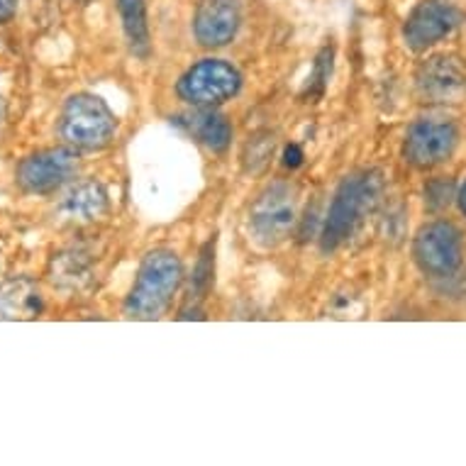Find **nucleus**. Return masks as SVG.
I'll list each match as a JSON object with an SVG mask.
<instances>
[{"instance_id":"nucleus-19","label":"nucleus","mask_w":466,"mask_h":466,"mask_svg":"<svg viewBox=\"0 0 466 466\" xmlns=\"http://www.w3.org/2000/svg\"><path fill=\"white\" fill-rule=\"evenodd\" d=\"M451 200H457V191H454V184H451V181H442V178L430 181L428 188H425V206H428L432 213L444 210Z\"/></svg>"},{"instance_id":"nucleus-22","label":"nucleus","mask_w":466,"mask_h":466,"mask_svg":"<svg viewBox=\"0 0 466 466\" xmlns=\"http://www.w3.org/2000/svg\"><path fill=\"white\" fill-rule=\"evenodd\" d=\"M457 206H459V213L464 215L466 218V181L461 186H459V191H457Z\"/></svg>"},{"instance_id":"nucleus-17","label":"nucleus","mask_w":466,"mask_h":466,"mask_svg":"<svg viewBox=\"0 0 466 466\" xmlns=\"http://www.w3.org/2000/svg\"><path fill=\"white\" fill-rule=\"evenodd\" d=\"M274 135L271 132H257L254 137H249L245 147V164L247 171H261V168L267 167L268 159H271V154H274Z\"/></svg>"},{"instance_id":"nucleus-2","label":"nucleus","mask_w":466,"mask_h":466,"mask_svg":"<svg viewBox=\"0 0 466 466\" xmlns=\"http://www.w3.org/2000/svg\"><path fill=\"white\" fill-rule=\"evenodd\" d=\"M184 267L177 252L152 249L137 268V279L125 300V313L135 320H157L164 315L174 293L181 286Z\"/></svg>"},{"instance_id":"nucleus-3","label":"nucleus","mask_w":466,"mask_h":466,"mask_svg":"<svg viewBox=\"0 0 466 466\" xmlns=\"http://www.w3.org/2000/svg\"><path fill=\"white\" fill-rule=\"evenodd\" d=\"M115 130H117V120L113 110L98 96L76 93L64 103L59 135L71 149H86V152L103 149L110 145Z\"/></svg>"},{"instance_id":"nucleus-10","label":"nucleus","mask_w":466,"mask_h":466,"mask_svg":"<svg viewBox=\"0 0 466 466\" xmlns=\"http://www.w3.org/2000/svg\"><path fill=\"white\" fill-rule=\"evenodd\" d=\"M420 98L428 103H459L466 96V66L454 54H435L420 64L415 74Z\"/></svg>"},{"instance_id":"nucleus-7","label":"nucleus","mask_w":466,"mask_h":466,"mask_svg":"<svg viewBox=\"0 0 466 466\" xmlns=\"http://www.w3.org/2000/svg\"><path fill=\"white\" fill-rule=\"evenodd\" d=\"M242 88V76L232 64L222 59H203L186 71L177 86L178 98L193 107L220 106Z\"/></svg>"},{"instance_id":"nucleus-1","label":"nucleus","mask_w":466,"mask_h":466,"mask_svg":"<svg viewBox=\"0 0 466 466\" xmlns=\"http://www.w3.org/2000/svg\"><path fill=\"white\" fill-rule=\"evenodd\" d=\"M383 193V181L379 171H360L347 177L335 191L329 203L328 218L320 232L322 252H335L347 239L352 238L367 215L379 206Z\"/></svg>"},{"instance_id":"nucleus-5","label":"nucleus","mask_w":466,"mask_h":466,"mask_svg":"<svg viewBox=\"0 0 466 466\" xmlns=\"http://www.w3.org/2000/svg\"><path fill=\"white\" fill-rule=\"evenodd\" d=\"M299 220V188L283 181L268 184L249 210V232L261 247H276Z\"/></svg>"},{"instance_id":"nucleus-20","label":"nucleus","mask_w":466,"mask_h":466,"mask_svg":"<svg viewBox=\"0 0 466 466\" xmlns=\"http://www.w3.org/2000/svg\"><path fill=\"white\" fill-rule=\"evenodd\" d=\"M283 164L289 168H299L303 164V152H300L299 145H289L286 152H283Z\"/></svg>"},{"instance_id":"nucleus-18","label":"nucleus","mask_w":466,"mask_h":466,"mask_svg":"<svg viewBox=\"0 0 466 466\" xmlns=\"http://www.w3.org/2000/svg\"><path fill=\"white\" fill-rule=\"evenodd\" d=\"M332 59H335V49L332 46H322L320 54L315 56L313 74L308 78L306 93H310V96H322L325 93L329 76H332Z\"/></svg>"},{"instance_id":"nucleus-4","label":"nucleus","mask_w":466,"mask_h":466,"mask_svg":"<svg viewBox=\"0 0 466 466\" xmlns=\"http://www.w3.org/2000/svg\"><path fill=\"white\" fill-rule=\"evenodd\" d=\"M413 261L430 279H451L464 264V235L451 220L425 222L413 238Z\"/></svg>"},{"instance_id":"nucleus-13","label":"nucleus","mask_w":466,"mask_h":466,"mask_svg":"<svg viewBox=\"0 0 466 466\" xmlns=\"http://www.w3.org/2000/svg\"><path fill=\"white\" fill-rule=\"evenodd\" d=\"M186 125L198 137L200 145H206L210 152H225L232 142V127L228 117L213 107H198L196 113L186 117Z\"/></svg>"},{"instance_id":"nucleus-16","label":"nucleus","mask_w":466,"mask_h":466,"mask_svg":"<svg viewBox=\"0 0 466 466\" xmlns=\"http://www.w3.org/2000/svg\"><path fill=\"white\" fill-rule=\"evenodd\" d=\"M213 274H215V239H210V242H206V247L200 249L196 268H193V279H191L193 299L196 300L206 299L208 290H210V286H213Z\"/></svg>"},{"instance_id":"nucleus-12","label":"nucleus","mask_w":466,"mask_h":466,"mask_svg":"<svg viewBox=\"0 0 466 466\" xmlns=\"http://www.w3.org/2000/svg\"><path fill=\"white\" fill-rule=\"evenodd\" d=\"M107 206L106 188L96 181H81L71 186L66 196L59 203V213L69 222H91L96 220Z\"/></svg>"},{"instance_id":"nucleus-21","label":"nucleus","mask_w":466,"mask_h":466,"mask_svg":"<svg viewBox=\"0 0 466 466\" xmlns=\"http://www.w3.org/2000/svg\"><path fill=\"white\" fill-rule=\"evenodd\" d=\"M17 3H20V0H0V25H5L8 20H13V15L17 13Z\"/></svg>"},{"instance_id":"nucleus-6","label":"nucleus","mask_w":466,"mask_h":466,"mask_svg":"<svg viewBox=\"0 0 466 466\" xmlns=\"http://www.w3.org/2000/svg\"><path fill=\"white\" fill-rule=\"evenodd\" d=\"M459 127L447 117H418L403 139V157L410 167L430 171L447 164L459 147Z\"/></svg>"},{"instance_id":"nucleus-15","label":"nucleus","mask_w":466,"mask_h":466,"mask_svg":"<svg viewBox=\"0 0 466 466\" xmlns=\"http://www.w3.org/2000/svg\"><path fill=\"white\" fill-rule=\"evenodd\" d=\"M42 310V299L35 283L27 279L10 281L5 289L0 290V315L8 320H25V318H37Z\"/></svg>"},{"instance_id":"nucleus-11","label":"nucleus","mask_w":466,"mask_h":466,"mask_svg":"<svg viewBox=\"0 0 466 466\" xmlns=\"http://www.w3.org/2000/svg\"><path fill=\"white\" fill-rule=\"evenodd\" d=\"M242 23V0H200L193 17V32L208 49L229 45Z\"/></svg>"},{"instance_id":"nucleus-9","label":"nucleus","mask_w":466,"mask_h":466,"mask_svg":"<svg viewBox=\"0 0 466 466\" xmlns=\"http://www.w3.org/2000/svg\"><path fill=\"white\" fill-rule=\"evenodd\" d=\"M464 23V13L451 0H420L403 25L405 45L413 52H428L451 37Z\"/></svg>"},{"instance_id":"nucleus-14","label":"nucleus","mask_w":466,"mask_h":466,"mask_svg":"<svg viewBox=\"0 0 466 466\" xmlns=\"http://www.w3.org/2000/svg\"><path fill=\"white\" fill-rule=\"evenodd\" d=\"M117 15L123 23L127 45L137 56H149V23H147V0H115Z\"/></svg>"},{"instance_id":"nucleus-23","label":"nucleus","mask_w":466,"mask_h":466,"mask_svg":"<svg viewBox=\"0 0 466 466\" xmlns=\"http://www.w3.org/2000/svg\"><path fill=\"white\" fill-rule=\"evenodd\" d=\"M0 123H3V100H0Z\"/></svg>"},{"instance_id":"nucleus-8","label":"nucleus","mask_w":466,"mask_h":466,"mask_svg":"<svg viewBox=\"0 0 466 466\" xmlns=\"http://www.w3.org/2000/svg\"><path fill=\"white\" fill-rule=\"evenodd\" d=\"M78 157L71 147H56V149H42L30 157H25L17 164L15 178L17 186L32 196H46L59 191L71 178H76Z\"/></svg>"}]
</instances>
